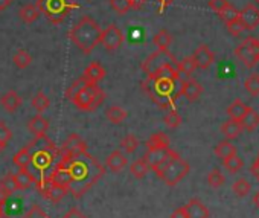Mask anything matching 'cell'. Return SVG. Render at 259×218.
<instances>
[{
  "label": "cell",
  "mask_w": 259,
  "mask_h": 218,
  "mask_svg": "<svg viewBox=\"0 0 259 218\" xmlns=\"http://www.w3.org/2000/svg\"><path fill=\"white\" fill-rule=\"evenodd\" d=\"M31 104H32V107H34V110L40 115V113H43L45 110H48L49 105H51V101H49V98H48L43 92H38V93H35V96L32 98Z\"/></svg>",
  "instance_id": "33"
},
{
  "label": "cell",
  "mask_w": 259,
  "mask_h": 218,
  "mask_svg": "<svg viewBox=\"0 0 259 218\" xmlns=\"http://www.w3.org/2000/svg\"><path fill=\"white\" fill-rule=\"evenodd\" d=\"M233 192L238 195V197H245L248 192H250V183L245 180V179H238L235 183H233Z\"/></svg>",
  "instance_id": "44"
},
{
  "label": "cell",
  "mask_w": 259,
  "mask_h": 218,
  "mask_svg": "<svg viewBox=\"0 0 259 218\" xmlns=\"http://www.w3.org/2000/svg\"><path fill=\"white\" fill-rule=\"evenodd\" d=\"M105 73H107V72H105L104 66H102L101 63H98V61H93V63H90V64L85 67L82 76H84L87 81L98 84L99 81H102V79L105 78Z\"/></svg>",
  "instance_id": "20"
},
{
  "label": "cell",
  "mask_w": 259,
  "mask_h": 218,
  "mask_svg": "<svg viewBox=\"0 0 259 218\" xmlns=\"http://www.w3.org/2000/svg\"><path fill=\"white\" fill-rule=\"evenodd\" d=\"M0 104H2V107L8 113H14V112L19 110V107L22 105V98H20V95L17 92L10 90L2 98H0Z\"/></svg>",
  "instance_id": "19"
},
{
  "label": "cell",
  "mask_w": 259,
  "mask_h": 218,
  "mask_svg": "<svg viewBox=\"0 0 259 218\" xmlns=\"http://www.w3.org/2000/svg\"><path fill=\"white\" fill-rule=\"evenodd\" d=\"M148 171H150V166L145 162V159H138L130 165V172L136 179H144L148 174Z\"/></svg>",
  "instance_id": "32"
},
{
  "label": "cell",
  "mask_w": 259,
  "mask_h": 218,
  "mask_svg": "<svg viewBox=\"0 0 259 218\" xmlns=\"http://www.w3.org/2000/svg\"><path fill=\"white\" fill-rule=\"evenodd\" d=\"M242 127L239 124V121H235V119H229L226 121L223 125H221V133L223 136L227 139V141H233V139H238L239 135H242Z\"/></svg>",
  "instance_id": "23"
},
{
  "label": "cell",
  "mask_w": 259,
  "mask_h": 218,
  "mask_svg": "<svg viewBox=\"0 0 259 218\" xmlns=\"http://www.w3.org/2000/svg\"><path fill=\"white\" fill-rule=\"evenodd\" d=\"M0 191H2L7 197H10L14 191H17L14 174H8L2 179V182H0Z\"/></svg>",
  "instance_id": "38"
},
{
  "label": "cell",
  "mask_w": 259,
  "mask_h": 218,
  "mask_svg": "<svg viewBox=\"0 0 259 218\" xmlns=\"http://www.w3.org/2000/svg\"><path fill=\"white\" fill-rule=\"evenodd\" d=\"M253 2H254V5H256V7H259V0H253Z\"/></svg>",
  "instance_id": "58"
},
{
  "label": "cell",
  "mask_w": 259,
  "mask_h": 218,
  "mask_svg": "<svg viewBox=\"0 0 259 218\" xmlns=\"http://www.w3.org/2000/svg\"><path fill=\"white\" fill-rule=\"evenodd\" d=\"M130 2H132L133 10H141L144 7V4L147 2V0H130Z\"/></svg>",
  "instance_id": "53"
},
{
  "label": "cell",
  "mask_w": 259,
  "mask_h": 218,
  "mask_svg": "<svg viewBox=\"0 0 259 218\" xmlns=\"http://www.w3.org/2000/svg\"><path fill=\"white\" fill-rule=\"evenodd\" d=\"M182 82L177 78V69L174 64H165L159 70H156L153 75L147 76V79L142 82L144 90L147 95L160 107V108H169L174 105V102L180 98V87Z\"/></svg>",
  "instance_id": "2"
},
{
  "label": "cell",
  "mask_w": 259,
  "mask_h": 218,
  "mask_svg": "<svg viewBox=\"0 0 259 218\" xmlns=\"http://www.w3.org/2000/svg\"><path fill=\"white\" fill-rule=\"evenodd\" d=\"M157 177L165 182L168 186H176L179 182H182L191 171L189 163L182 159L176 151L169 157H166L157 168H154Z\"/></svg>",
  "instance_id": "6"
},
{
  "label": "cell",
  "mask_w": 259,
  "mask_h": 218,
  "mask_svg": "<svg viewBox=\"0 0 259 218\" xmlns=\"http://www.w3.org/2000/svg\"><path fill=\"white\" fill-rule=\"evenodd\" d=\"M28 148L31 153V165L38 171L48 169L60 157V150L46 135L35 136Z\"/></svg>",
  "instance_id": "5"
},
{
  "label": "cell",
  "mask_w": 259,
  "mask_h": 218,
  "mask_svg": "<svg viewBox=\"0 0 259 218\" xmlns=\"http://www.w3.org/2000/svg\"><path fill=\"white\" fill-rule=\"evenodd\" d=\"M13 163L17 165L20 169H28L29 165H31V153H29V148L25 147L22 148L13 159Z\"/></svg>",
  "instance_id": "34"
},
{
  "label": "cell",
  "mask_w": 259,
  "mask_h": 218,
  "mask_svg": "<svg viewBox=\"0 0 259 218\" xmlns=\"http://www.w3.org/2000/svg\"><path fill=\"white\" fill-rule=\"evenodd\" d=\"M101 34L102 29L99 28V25L92 17L84 16L76 25L70 28L69 38L84 55H90L93 49L101 43Z\"/></svg>",
  "instance_id": "4"
},
{
  "label": "cell",
  "mask_w": 259,
  "mask_h": 218,
  "mask_svg": "<svg viewBox=\"0 0 259 218\" xmlns=\"http://www.w3.org/2000/svg\"><path fill=\"white\" fill-rule=\"evenodd\" d=\"M165 64H174L176 66L177 60H176V57L168 49L166 51L157 49L154 54H151L150 57L145 58V61L142 63V70H144V73L147 76H150V75H153L156 70H159Z\"/></svg>",
  "instance_id": "9"
},
{
  "label": "cell",
  "mask_w": 259,
  "mask_h": 218,
  "mask_svg": "<svg viewBox=\"0 0 259 218\" xmlns=\"http://www.w3.org/2000/svg\"><path fill=\"white\" fill-rule=\"evenodd\" d=\"M28 130L34 135V136H43L48 133L49 130V121L46 118H43L41 115H37L34 118L29 119L28 122Z\"/></svg>",
  "instance_id": "22"
},
{
  "label": "cell",
  "mask_w": 259,
  "mask_h": 218,
  "mask_svg": "<svg viewBox=\"0 0 259 218\" xmlns=\"http://www.w3.org/2000/svg\"><path fill=\"white\" fill-rule=\"evenodd\" d=\"M235 57L242 61L245 67H254L259 63V38L247 37L235 48Z\"/></svg>",
  "instance_id": "8"
},
{
  "label": "cell",
  "mask_w": 259,
  "mask_h": 218,
  "mask_svg": "<svg viewBox=\"0 0 259 218\" xmlns=\"http://www.w3.org/2000/svg\"><path fill=\"white\" fill-rule=\"evenodd\" d=\"M245 31H253L259 26V8L253 4L245 5L238 16Z\"/></svg>",
  "instance_id": "13"
},
{
  "label": "cell",
  "mask_w": 259,
  "mask_h": 218,
  "mask_svg": "<svg viewBox=\"0 0 259 218\" xmlns=\"http://www.w3.org/2000/svg\"><path fill=\"white\" fill-rule=\"evenodd\" d=\"M126 116H128L126 110H123V108L119 107V105H111V107H108L107 110H105V118L111 124H116V125L120 124Z\"/></svg>",
  "instance_id": "28"
},
{
  "label": "cell",
  "mask_w": 259,
  "mask_h": 218,
  "mask_svg": "<svg viewBox=\"0 0 259 218\" xmlns=\"http://www.w3.org/2000/svg\"><path fill=\"white\" fill-rule=\"evenodd\" d=\"M223 165H224V168H226L230 174H236L238 171L242 169L244 162H242V159H239V157L235 154V156H232V157L224 159V160H223Z\"/></svg>",
  "instance_id": "37"
},
{
  "label": "cell",
  "mask_w": 259,
  "mask_h": 218,
  "mask_svg": "<svg viewBox=\"0 0 259 218\" xmlns=\"http://www.w3.org/2000/svg\"><path fill=\"white\" fill-rule=\"evenodd\" d=\"M11 4H13V0H0V11H5Z\"/></svg>",
  "instance_id": "54"
},
{
  "label": "cell",
  "mask_w": 259,
  "mask_h": 218,
  "mask_svg": "<svg viewBox=\"0 0 259 218\" xmlns=\"http://www.w3.org/2000/svg\"><path fill=\"white\" fill-rule=\"evenodd\" d=\"M13 61H14V64H16L19 69H26V67H29V66H31V63H32V57H31L25 49H19V51L14 54Z\"/></svg>",
  "instance_id": "36"
},
{
  "label": "cell",
  "mask_w": 259,
  "mask_h": 218,
  "mask_svg": "<svg viewBox=\"0 0 259 218\" xmlns=\"http://www.w3.org/2000/svg\"><path fill=\"white\" fill-rule=\"evenodd\" d=\"M8 197L2 192V191H0V213H2L4 210H2V206H4V203H5V200H7Z\"/></svg>",
  "instance_id": "55"
},
{
  "label": "cell",
  "mask_w": 259,
  "mask_h": 218,
  "mask_svg": "<svg viewBox=\"0 0 259 218\" xmlns=\"http://www.w3.org/2000/svg\"><path fill=\"white\" fill-rule=\"evenodd\" d=\"M251 174L259 180V156H257V159L254 160V163L251 165Z\"/></svg>",
  "instance_id": "52"
},
{
  "label": "cell",
  "mask_w": 259,
  "mask_h": 218,
  "mask_svg": "<svg viewBox=\"0 0 259 218\" xmlns=\"http://www.w3.org/2000/svg\"><path fill=\"white\" fill-rule=\"evenodd\" d=\"M0 218H10V216H7V215H5V213L2 212V213H0Z\"/></svg>",
  "instance_id": "57"
},
{
  "label": "cell",
  "mask_w": 259,
  "mask_h": 218,
  "mask_svg": "<svg viewBox=\"0 0 259 218\" xmlns=\"http://www.w3.org/2000/svg\"><path fill=\"white\" fill-rule=\"evenodd\" d=\"M244 89L251 96H259V73H251L244 81Z\"/></svg>",
  "instance_id": "35"
},
{
  "label": "cell",
  "mask_w": 259,
  "mask_h": 218,
  "mask_svg": "<svg viewBox=\"0 0 259 218\" xmlns=\"http://www.w3.org/2000/svg\"><path fill=\"white\" fill-rule=\"evenodd\" d=\"M226 26H227V29H229V32L232 34V35H241L245 29H244V26H242V23L239 22V19H236V20H233V22H229V23H226Z\"/></svg>",
  "instance_id": "47"
},
{
  "label": "cell",
  "mask_w": 259,
  "mask_h": 218,
  "mask_svg": "<svg viewBox=\"0 0 259 218\" xmlns=\"http://www.w3.org/2000/svg\"><path fill=\"white\" fill-rule=\"evenodd\" d=\"M224 176H223V172L218 169V168H215V169H212L209 174H207V183H209V186L210 188H220V186H223L224 185Z\"/></svg>",
  "instance_id": "41"
},
{
  "label": "cell",
  "mask_w": 259,
  "mask_h": 218,
  "mask_svg": "<svg viewBox=\"0 0 259 218\" xmlns=\"http://www.w3.org/2000/svg\"><path fill=\"white\" fill-rule=\"evenodd\" d=\"M253 201H254V204H256V207L259 209V191L254 194V197H253Z\"/></svg>",
  "instance_id": "56"
},
{
  "label": "cell",
  "mask_w": 259,
  "mask_h": 218,
  "mask_svg": "<svg viewBox=\"0 0 259 218\" xmlns=\"http://www.w3.org/2000/svg\"><path fill=\"white\" fill-rule=\"evenodd\" d=\"M147 150H153V148H166L169 147V138L165 133H154L148 141H147Z\"/></svg>",
  "instance_id": "31"
},
{
  "label": "cell",
  "mask_w": 259,
  "mask_h": 218,
  "mask_svg": "<svg viewBox=\"0 0 259 218\" xmlns=\"http://www.w3.org/2000/svg\"><path fill=\"white\" fill-rule=\"evenodd\" d=\"M194 63H195V67L197 69H209L213 61H215V55L213 52L209 49L207 45H201L195 49V52L191 55Z\"/></svg>",
  "instance_id": "14"
},
{
  "label": "cell",
  "mask_w": 259,
  "mask_h": 218,
  "mask_svg": "<svg viewBox=\"0 0 259 218\" xmlns=\"http://www.w3.org/2000/svg\"><path fill=\"white\" fill-rule=\"evenodd\" d=\"M14 179H16V185H17V189L20 191H25V189H29L32 185H35V177L32 176V172L29 169H19L16 174H14Z\"/></svg>",
  "instance_id": "25"
},
{
  "label": "cell",
  "mask_w": 259,
  "mask_h": 218,
  "mask_svg": "<svg viewBox=\"0 0 259 218\" xmlns=\"http://www.w3.org/2000/svg\"><path fill=\"white\" fill-rule=\"evenodd\" d=\"M188 218H209V209L200 201L198 198H191L189 203L185 206Z\"/></svg>",
  "instance_id": "18"
},
{
  "label": "cell",
  "mask_w": 259,
  "mask_h": 218,
  "mask_svg": "<svg viewBox=\"0 0 259 218\" xmlns=\"http://www.w3.org/2000/svg\"><path fill=\"white\" fill-rule=\"evenodd\" d=\"M66 96L81 112H95L105 101V92L98 84L87 81L84 76H79L72 82L66 90Z\"/></svg>",
  "instance_id": "3"
},
{
  "label": "cell",
  "mask_w": 259,
  "mask_h": 218,
  "mask_svg": "<svg viewBox=\"0 0 259 218\" xmlns=\"http://www.w3.org/2000/svg\"><path fill=\"white\" fill-rule=\"evenodd\" d=\"M248 105H245L241 99H235L229 107H227V115L230 119H235V121H241V118L245 115V112L248 110Z\"/></svg>",
  "instance_id": "26"
},
{
  "label": "cell",
  "mask_w": 259,
  "mask_h": 218,
  "mask_svg": "<svg viewBox=\"0 0 259 218\" xmlns=\"http://www.w3.org/2000/svg\"><path fill=\"white\" fill-rule=\"evenodd\" d=\"M229 7H230V4L227 2V0H209V8L212 11H215L217 14L223 13Z\"/></svg>",
  "instance_id": "46"
},
{
  "label": "cell",
  "mask_w": 259,
  "mask_h": 218,
  "mask_svg": "<svg viewBox=\"0 0 259 218\" xmlns=\"http://www.w3.org/2000/svg\"><path fill=\"white\" fill-rule=\"evenodd\" d=\"M35 186H37V189L41 192V195H43L46 200L52 201V203L61 201V200L69 194V191H67L66 188L58 186V185H54V183L51 182V177H49V176H45V177H41L40 180H35Z\"/></svg>",
  "instance_id": "10"
},
{
  "label": "cell",
  "mask_w": 259,
  "mask_h": 218,
  "mask_svg": "<svg viewBox=\"0 0 259 218\" xmlns=\"http://www.w3.org/2000/svg\"><path fill=\"white\" fill-rule=\"evenodd\" d=\"M239 124L244 132H254L259 127V113L254 110V108H248L245 115L241 118Z\"/></svg>",
  "instance_id": "24"
},
{
  "label": "cell",
  "mask_w": 259,
  "mask_h": 218,
  "mask_svg": "<svg viewBox=\"0 0 259 218\" xmlns=\"http://www.w3.org/2000/svg\"><path fill=\"white\" fill-rule=\"evenodd\" d=\"M40 11H38V8H37V5H32V4H28V5H25V7H22L20 8V11H19V17H20V20L23 22V23H34L38 17H40Z\"/></svg>",
  "instance_id": "27"
},
{
  "label": "cell",
  "mask_w": 259,
  "mask_h": 218,
  "mask_svg": "<svg viewBox=\"0 0 259 218\" xmlns=\"http://www.w3.org/2000/svg\"><path fill=\"white\" fill-rule=\"evenodd\" d=\"M85 151H87V144L84 142V139L79 135L72 133L63 144L58 159H67V157H72V156H76V154H81Z\"/></svg>",
  "instance_id": "12"
},
{
  "label": "cell",
  "mask_w": 259,
  "mask_h": 218,
  "mask_svg": "<svg viewBox=\"0 0 259 218\" xmlns=\"http://www.w3.org/2000/svg\"><path fill=\"white\" fill-rule=\"evenodd\" d=\"M11 138H13L11 130L8 128V125L4 121H0V151L7 148V145L11 141Z\"/></svg>",
  "instance_id": "43"
},
{
  "label": "cell",
  "mask_w": 259,
  "mask_h": 218,
  "mask_svg": "<svg viewBox=\"0 0 259 218\" xmlns=\"http://www.w3.org/2000/svg\"><path fill=\"white\" fill-rule=\"evenodd\" d=\"M172 151H174V150H171L169 147H166V148H153V150H147L144 159H145V162L148 163L150 169H154V168H157L166 157H169V156L172 154Z\"/></svg>",
  "instance_id": "15"
},
{
  "label": "cell",
  "mask_w": 259,
  "mask_h": 218,
  "mask_svg": "<svg viewBox=\"0 0 259 218\" xmlns=\"http://www.w3.org/2000/svg\"><path fill=\"white\" fill-rule=\"evenodd\" d=\"M174 2V0H159L160 4V8H159V14H163V11L168 8V5H171Z\"/></svg>",
  "instance_id": "51"
},
{
  "label": "cell",
  "mask_w": 259,
  "mask_h": 218,
  "mask_svg": "<svg viewBox=\"0 0 259 218\" xmlns=\"http://www.w3.org/2000/svg\"><path fill=\"white\" fill-rule=\"evenodd\" d=\"M123 43V34L122 31L116 26V25H108L102 34H101V45L108 51V52H114L117 51Z\"/></svg>",
  "instance_id": "11"
},
{
  "label": "cell",
  "mask_w": 259,
  "mask_h": 218,
  "mask_svg": "<svg viewBox=\"0 0 259 218\" xmlns=\"http://www.w3.org/2000/svg\"><path fill=\"white\" fill-rule=\"evenodd\" d=\"M23 218H49L40 207H37V206H34Z\"/></svg>",
  "instance_id": "48"
},
{
  "label": "cell",
  "mask_w": 259,
  "mask_h": 218,
  "mask_svg": "<svg viewBox=\"0 0 259 218\" xmlns=\"http://www.w3.org/2000/svg\"><path fill=\"white\" fill-rule=\"evenodd\" d=\"M138 147H139V141H138V138L135 136V135H126L122 141H120V148L125 151V153H135L136 150H138Z\"/></svg>",
  "instance_id": "39"
},
{
  "label": "cell",
  "mask_w": 259,
  "mask_h": 218,
  "mask_svg": "<svg viewBox=\"0 0 259 218\" xmlns=\"http://www.w3.org/2000/svg\"><path fill=\"white\" fill-rule=\"evenodd\" d=\"M220 16V19L224 22V23H229V22H233V20H236L238 19V16H239V11L235 8V7H229V8H226L223 13H220L218 14Z\"/></svg>",
  "instance_id": "45"
},
{
  "label": "cell",
  "mask_w": 259,
  "mask_h": 218,
  "mask_svg": "<svg viewBox=\"0 0 259 218\" xmlns=\"http://www.w3.org/2000/svg\"><path fill=\"white\" fill-rule=\"evenodd\" d=\"M49 177H51V182L54 185L63 186V188H66L69 191V186L72 183V174H70V171L67 168H64V166H55L54 171L49 174Z\"/></svg>",
  "instance_id": "17"
},
{
  "label": "cell",
  "mask_w": 259,
  "mask_h": 218,
  "mask_svg": "<svg viewBox=\"0 0 259 218\" xmlns=\"http://www.w3.org/2000/svg\"><path fill=\"white\" fill-rule=\"evenodd\" d=\"M163 122L169 128H177V127L182 125V116L174 110V108H169V112L163 118Z\"/></svg>",
  "instance_id": "40"
},
{
  "label": "cell",
  "mask_w": 259,
  "mask_h": 218,
  "mask_svg": "<svg viewBox=\"0 0 259 218\" xmlns=\"http://www.w3.org/2000/svg\"><path fill=\"white\" fill-rule=\"evenodd\" d=\"M213 153H215V156H218L220 159H227V157H232V156H235L236 154V147L230 142V141H223V142H220L215 148H213Z\"/></svg>",
  "instance_id": "29"
},
{
  "label": "cell",
  "mask_w": 259,
  "mask_h": 218,
  "mask_svg": "<svg viewBox=\"0 0 259 218\" xmlns=\"http://www.w3.org/2000/svg\"><path fill=\"white\" fill-rule=\"evenodd\" d=\"M153 43H154V46H156L157 49L166 51V49H169V46H171V43H172V37H171V34H169L166 29H160V31L154 35Z\"/></svg>",
  "instance_id": "30"
},
{
  "label": "cell",
  "mask_w": 259,
  "mask_h": 218,
  "mask_svg": "<svg viewBox=\"0 0 259 218\" xmlns=\"http://www.w3.org/2000/svg\"><path fill=\"white\" fill-rule=\"evenodd\" d=\"M110 5L119 16H125L130 10H133L130 0H110Z\"/></svg>",
  "instance_id": "42"
},
{
  "label": "cell",
  "mask_w": 259,
  "mask_h": 218,
  "mask_svg": "<svg viewBox=\"0 0 259 218\" xmlns=\"http://www.w3.org/2000/svg\"><path fill=\"white\" fill-rule=\"evenodd\" d=\"M126 163H128V160H126L125 154H122L119 150L113 151L105 159V168L110 169L111 172H119L120 169H123L126 166Z\"/></svg>",
  "instance_id": "21"
},
{
  "label": "cell",
  "mask_w": 259,
  "mask_h": 218,
  "mask_svg": "<svg viewBox=\"0 0 259 218\" xmlns=\"http://www.w3.org/2000/svg\"><path fill=\"white\" fill-rule=\"evenodd\" d=\"M201 93H203V85L192 78L182 82V85H180V96H185L189 102L197 101L201 96Z\"/></svg>",
  "instance_id": "16"
},
{
  "label": "cell",
  "mask_w": 259,
  "mask_h": 218,
  "mask_svg": "<svg viewBox=\"0 0 259 218\" xmlns=\"http://www.w3.org/2000/svg\"><path fill=\"white\" fill-rule=\"evenodd\" d=\"M171 218H188L185 206H182V207H177V209H176V210L171 213Z\"/></svg>",
  "instance_id": "50"
},
{
  "label": "cell",
  "mask_w": 259,
  "mask_h": 218,
  "mask_svg": "<svg viewBox=\"0 0 259 218\" xmlns=\"http://www.w3.org/2000/svg\"><path fill=\"white\" fill-rule=\"evenodd\" d=\"M57 166H64L70 171L72 183L69 192L76 198L85 194L105 174V168L87 151L69 159H58Z\"/></svg>",
  "instance_id": "1"
},
{
  "label": "cell",
  "mask_w": 259,
  "mask_h": 218,
  "mask_svg": "<svg viewBox=\"0 0 259 218\" xmlns=\"http://www.w3.org/2000/svg\"><path fill=\"white\" fill-rule=\"evenodd\" d=\"M63 218H89L87 215H84L79 209H76V207H73V209H70Z\"/></svg>",
  "instance_id": "49"
},
{
  "label": "cell",
  "mask_w": 259,
  "mask_h": 218,
  "mask_svg": "<svg viewBox=\"0 0 259 218\" xmlns=\"http://www.w3.org/2000/svg\"><path fill=\"white\" fill-rule=\"evenodd\" d=\"M37 8L51 23L60 25L67 19L72 10L78 8V4L73 0H37Z\"/></svg>",
  "instance_id": "7"
}]
</instances>
